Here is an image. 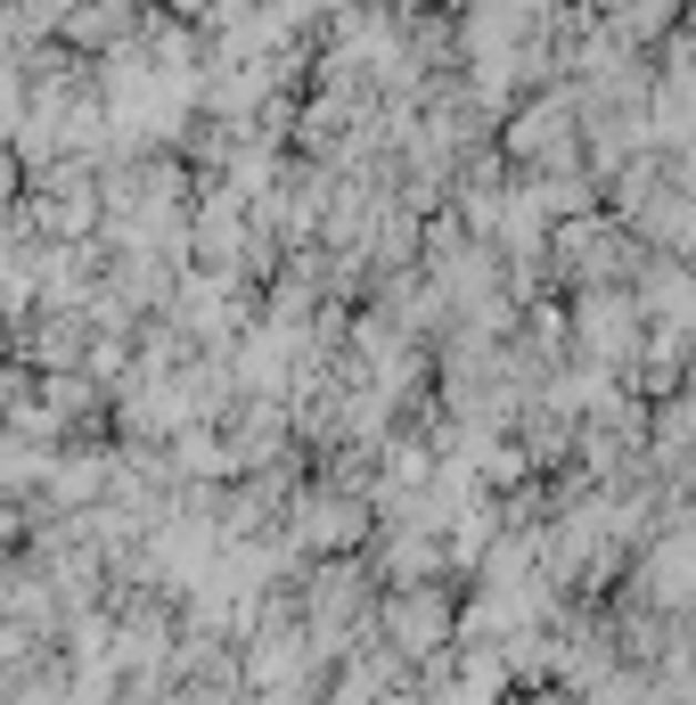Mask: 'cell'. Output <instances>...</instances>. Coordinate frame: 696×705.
I'll list each match as a JSON object with an SVG mask.
<instances>
[{
    "instance_id": "cell-1",
    "label": "cell",
    "mask_w": 696,
    "mask_h": 705,
    "mask_svg": "<svg viewBox=\"0 0 696 705\" xmlns=\"http://www.w3.org/2000/svg\"><path fill=\"white\" fill-rule=\"evenodd\" d=\"M393 632H402L410 648H418L427 632H442V607H427V599H402V624H393Z\"/></svg>"
}]
</instances>
